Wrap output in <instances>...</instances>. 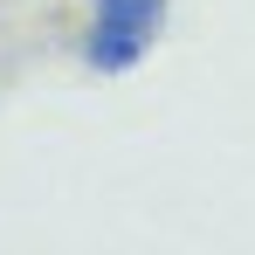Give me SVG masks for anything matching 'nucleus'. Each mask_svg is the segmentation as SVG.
<instances>
[{
  "mask_svg": "<svg viewBox=\"0 0 255 255\" xmlns=\"http://www.w3.org/2000/svg\"><path fill=\"white\" fill-rule=\"evenodd\" d=\"M166 21V0H97V28H90V62L97 69H131Z\"/></svg>",
  "mask_w": 255,
  "mask_h": 255,
  "instance_id": "1",
  "label": "nucleus"
}]
</instances>
